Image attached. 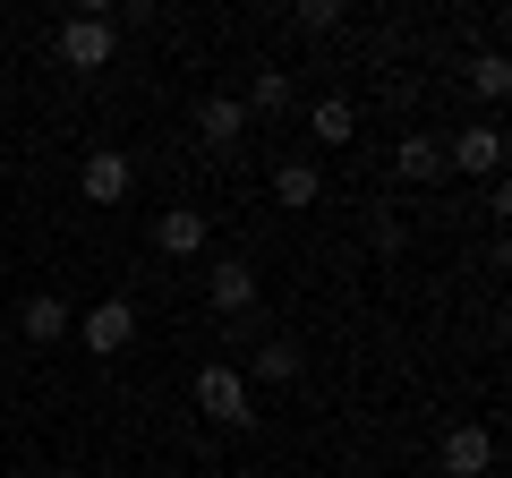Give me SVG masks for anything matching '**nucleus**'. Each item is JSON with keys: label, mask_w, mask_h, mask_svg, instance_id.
<instances>
[{"label": "nucleus", "mask_w": 512, "mask_h": 478, "mask_svg": "<svg viewBox=\"0 0 512 478\" xmlns=\"http://www.w3.org/2000/svg\"><path fill=\"white\" fill-rule=\"evenodd\" d=\"M436 461H444V478H487L495 470V436L487 427H444V444H436Z\"/></svg>", "instance_id": "nucleus-4"}, {"label": "nucleus", "mask_w": 512, "mask_h": 478, "mask_svg": "<svg viewBox=\"0 0 512 478\" xmlns=\"http://www.w3.org/2000/svg\"><path fill=\"white\" fill-rule=\"evenodd\" d=\"M77 342H86L94 359H120V350L137 342V308H128V299H103V308H86V325H77Z\"/></svg>", "instance_id": "nucleus-3"}, {"label": "nucleus", "mask_w": 512, "mask_h": 478, "mask_svg": "<svg viewBox=\"0 0 512 478\" xmlns=\"http://www.w3.org/2000/svg\"><path fill=\"white\" fill-rule=\"evenodd\" d=\"M393 171H402V180H444V137H402V146H393Z\"/></svg>", "instance_id": "nucleus-10"}, {"label": "nucleus", "mask_w": 512, "mask_h": 478, "mask_svg": "<svg viewBox=\"0 0 512 478\" xmlns=\"http://www.w3.org/2000/svg\"><path fill=\"white\" fill-rule=\"evenodd\" d=\"M308 129L325 137V146H350V129H359V111H350L342 94H316V111H308Z\"/></svg>", "instance_id": "nucleus-11"}, {"label": "nucleus", "mask_w": 512, "mask_h": 478, "mask_svg": "<svg viewBox=\"0 0 512 478\" xmlns=\"http://www.w3.org/2000/svg\"><path fill=\"white\" fill-rule=\"evenodd\" d=\"M444 171H504V129L495 120H478V129H461V137H444Z\"/></svg>", "instance_id": "nucleus-5"}, {"label": "nucleus", "mask_w": 512, "mask_h": 478, "mask_svg": "<svg viewBox=\"0 0 512 478\" xmlns=\"http://www.w3.org/2000/svg\"><path fill=\"white\" fill-rule=\"evenodd\" d=\"M367 239H376V248H402L410 231H402V214H376V222H367Z\"/></svg>", "instance_id": "nucleus-18"}, {"label": "nucleus", "mask_w": 512, "mask_h": 478, "mask_svg": "<svg viewBox=\"0 0 512 478\" xmlns=\"http://www.w3.org/2000/svg\"><path fill=\"white\" fill-rule=\"evenodd\" d=\"M239 137H248V111H239V94H205V103H197V146L231 154Z\"/></svg>", "instance_id": "nucleus-7"}, {"label": "nucleus", "mask_w": 512, "mask_h": 478, "mask_svg": "<svg viewBox=\"0 0 512 478\" xmlns=\"http://www.w3.org/2000/svg\"><path fill=\"white\" fill-rule=\"evenodd\" d=\"M128 180H137V163H128L120 146H94V154H86V171H77L86 205H120V197H128Z\"/></svg>", "instance_id": "nucleus-6"}, {"label": "nucleus", "mask_w": 512, "mask_h": 478, "mask_svg": "<svg viewBox=\"0 0 512 478\" xmlns=\"http://www.w3.org/2000/svg\"><path fill=\"white\" fill-rule=\"evenodd\" d=\"M154 248H163V257H205V214L197 205H171V214L154 222Z\"/></svg>", "instance_id": "nucleus-9"}, {"label": "nucleus", "mask_w": 512, "mask_h": 478, "mask_svg": "<svg viewBox=\"0 0 512 478\" xmlns=\"http://www.w3.org/2000/svg\"><path fill=\"white\" fill-rule=\"evenodd\" d=\"M291 26H299V35H325V26H342V0H299Z\"/></svg>", "instance_id": "nucleus-17"}, {"label": "nucleus", "mask_w": 512, "mask_h": 478, "mask_svg": "<svg viewBox=\"0 0 512 478\" xmlns=\"http://www.w3.org/2000/svg\"><path fill=\"white\" fill-rule=\"evenodd\" d=\"M26 342H60V333H69V308H60V299H26Z\"/></svg>", "instance_id": "nucleus-15"}, {"label": "nucleus", "mask_w": 512, "mask_h": 478, "mask_svg": "<svg viewBox=\"0 0 512 478\" xmlns=\"http://www.w3.org/2000/svg\"><path fill=\"white\" fill-rule=\"evenodd\" d=\"M205 291H214L222 316H248V308H256V265H248V257H222L214 274H205Z\"/></svg>", "instance_id": "nucleus-8"}, {"label": "nucleus", "mask_w": 512, "mask_h": 478, "mask_svg": "<svg viewBox=\"0 0 512 478\" xmlns=\"http://www.w3.org/2000/svg\"><path fill=\"white\" fill-rule=\"evenodd\" d=\"M470 86L487 94V103H504V94H512V60H504V52H478V60H470Z\"/></svg>", "instance_id": "nucleus-16"}, {"label": "nucleus", "mask_w": 512, "mask_h": 478, "mask_svg": "<svg viewBox=\"0 0 512 478\" xmlns=\"http://www.w3.org/2000/svg\"><path fill=\"white\" fill-rule=\"evenodd\" d=\"M316 188H325V180H316V163H282L274 171V205H316Z\"/></svg>", "instance_id": "nucleus-14"}, {"label": "nucleus", "mask_w": 512, "mask_h": 478, "mask_svg": "<svg viewBox=\"0 0 512 478\" xmlns=\"http://www.w3.org/2000/svg\"><path fill=\"white\" fill-rule=\"evenodd\" d=\"M239 111H256V120L291 111V69H256V86H248V103H239Z\"/></svg>", "instance_id": "nucleus-12"}, {"label": "nucleus", "mask_w": 512, "mask_h": 478, "mask_svg": "<svg viewBox=\"0 0 512 478\" xmlns=\"http://www.w3.org/2000/svg\"><path fill=\"white\" fill-rule=\"evenodd\" d=\"M197 410H205L214 427H248V419H256V410H248V376H239V368H222V359H214V368L197 376Z\"/></svg>", "instance_id": "nucleus-2"}, {"label": "nucleus", "mask_w": 512, "mask_h": 478, "mask_svg": "<svg viewBox=\"0 0 512 478\" xmlns=\"http://www.w3.org/2000/svg\"><path fill=\"white\" fill-rule=\"evenodd\" d=\"M111 52H120V26H111L103 9H77V18L60 26V69H111Z\"/></svg>", "instance_id": "nucleus-1"}, {"label": "nucleus", "mask_w": 512, "mask_h": 478, "mask_svg": "<svg viewBox=\"0 0 512 478\" xmlns=\"http://www.w3.org/2000/svg\"><path fill=\"white\" fill-rule=\"evenodd\" d=\"M52 478H77V470H52Z\"/></svg>", "instance_id": "nucleus-19"}, {"label": "nucleus", "mask_w": 512, "mask_h": 478, "mask_svg": "<svg viewBox=\"0 0 512 478\" xmlns=\"http://www.w3.org/2000/svg\"><path fill=\"white\" fill-rule=\"evenodd\" d=\"M299 368H308V350H299V342H256V376H265V385H291Z\"/></svg>", "instance_id": "nucleus-13"}]
</instances>
